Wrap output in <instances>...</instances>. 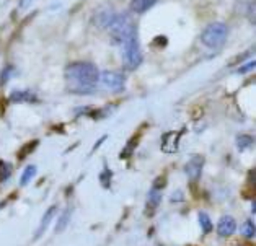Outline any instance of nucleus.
I'll return each instance as SVG.
<instances>
[{
	"mask_svg": "<svg viewBox=\"0 0 256 246\" xmlns=\"http://www.w3.org/2000/svg\"><path fill=\"white\" fill-rule=\"evenodd\" d=\"M98 80V68L90 62H76L66 68V84L70 93L90 94L96 90Z\"/></svg>",
	"mask_w": 256,
	"mask_h": 246,
	"instance_id": "nucleus-1",
	"label": "nucleus"
},
{
	"mask_svg": "<svg viewBox=\"0 0 256 246\" xmlns=\"http://www.w3.org/2000/svg\"><path fill=\"white\" fill-rule=\"evenodd\" d=\"M108 28H110L111 40H113V42L120 44V46H121V42L126 41L129 36L137 34L132 16L128 14H121V15L113 16L111 22L108 23Z\"/></svg>",
	"mask_w": 256,
	"mask_h": 246,
	"instance_id": "nucleus-2",
	"label": "nucleus"
},
{
	"mask_svg": "<svg viewBox=\"0 0 256 246\" xmlns=\"http://www.w3.org/2000/svg\"><path fill=\"white\" fill-rule=\"evenodd\" d=\"M227 34H228V30L226 23H220V22L210 23L201 33V42L209 49H218L220 46H224V42L227 40Z\"/></svg>",
	"mask_w": 256,
	"mask_h": 246,
	"instance_id": "nucleus-3",
	"label": "nucleus"
},
{
	"mask_svg": "<svg viewBox=\"0 0 256 246\" xmlns=\"http://www.w3.org/2000/svg\"><path fill=\"white\" fill-rule=\"evenodd\" d=\"M121 48H122V62L126 68L134 70V68L139 67L142 62V52H140L139 41H137V34L129 36L126 41H122Z\"/></svg>",
	"mask_w": 256,
	"mask_h": 246,
	"instance_id": "nucleus-4",
	"label": "nucleus"
},
{
	"mask_svg": "<svg viewBox=\"0 0 256 246\" xmlns=\"http://www.w3.org/2000/svg\"><path fill=\"white\" fill-rule=\"evenodd\" d=\"M98 84L108 92H121L124 88V85H126V77L120 72L106 70L103 74H100Z\"/></svg>",
	"mask_w": 256,
	"mask_h": 246,
	"instance_id": "nucleus-5",
	"label": "nucleus"
},
{
	"mask_svg": "<svg viewBox=\"0 0 256 246\" xmlns=\"http://www.w3.org/2000/svg\"><path fill=\"white\" fill-rule=\"evenodd\" d=\"M202 166H204V158L201 155H192L190 162L184 165V172L188 174V178L192 181H198L199 176H201L202 172Z\"/></svg>",
	"mask_w": 256,
	"mask_h": 246,
	"instance_id": "nucleus-6",
	"label": "nucleus"
},
{
	"mask_svg": "<svg viewBox=\"0 0 256 246\" xmlns=\"http://www.w3.org/2000/svg\"><path fill=\"white\" fill-rule=\"evenodd\" d=\"M183 132H168L162 137V150L166 154H173L180 148V137Z\"/></svg>",
	"mask_w": 256,
	"mask_h": 246,
	"instance_id": "nucleus-7",
	"label": "nucleus"
},
{
	"mask_svg": "<svg viewBox=\"0 0 256 246\" xmlns=\"http://www.w3.org/2000/svg\"><path fill=\"white\" fill-rule=\"evenodd\" d=\"M236 230V222H235V218L234 217H230V216H224L220 217V220H218V224H217V233L220 236H230V235H234Z\"/></svg>",
	"mask_w": 256,
	"mask_h": 246,
	"instance_id": "nucleus-8",
	"label": "nucleus"
},
{
	"mask_svg": "<svg viewBox=\"0 0 256 246\" xmlns=\"http://www.w3.org/2000/svg\"><path fill=\"white\" fill-rule=\"evenodd\" d=\"M56 210H58V207H56V206L49 207V209L46 210L44 217H42L41 224H40V228H38V232H36V235H34V240L41 238V236H42V233H44V232L48 230V226H49V224H51L52 217L56 216Z\"/></svg>",
	"mask_w": 256,
	"mask_h": 246,
	"instance_id": "nucleus-9",
	"label": "nucleus"
},
{
	"mask_svg": "<svg viewBox=\"0 0 256 246\" xmlns=\"http://www.w3.org/2000/svg\"><path fill=\"white\" fill-rule=\"evenodd\" d=\"M155 4H157V0H132V2H130V10L137 15L146 14V12L150 10Z\"/></svg>",
	"mask_w": 256,
	"mask_h": 246,
	"instance_id": "nucleus-10",
	"label": "nucleus"
},
{
	"mask_svg": "<svg viewBox=\"0 0 256 246\" xmlns=\"http://www.w3.org/2000/svg\"><path fill=\"white\" fill-rule=\"evenodd\" d=\"M10 102H15V103H22V102L33 103V102H36V96H34L33 93H30V92H15L10 96Z\"/></svg>",
	"mask_w": 256,
	"mask_h": 246,
	"instance_id": "nucleus-11",
	"label": "nucleus"
},
{
	"mask_svg": "<svg viewBox=\"0 0 256 246\" xmlns=\"http://www.w3.org/2000/svg\"><path fill=\"white\" fill-rule=\"evenodd\" d=\"M160 200H162V192H160V189L152 188V191L148 192L147 207H148V209H152V212H154V210H155V207H157V206L160 204Z\"/></svg>",
	"mask_w": 256,
	"mask_h": 246,
	"instance_id": "nucleus-12",
	"label": "nucleus"
},
{
	"mask_svg": "<svg viewBox=\"0 0 256 246\" xmlns=\"http://www.w3.org/2000/svg\"><path fill=\"white\" fill-rule=\"evenodd\" d=\"M199 224H201V228H202V233H210L212 232V228H214V225H212V222H210V218H209V216L206 212H201L199 214Z\"/></svg>",
	"mask_w": 256,
	"mask_h": 246,
	"instance_id": "nucleus-13",
	"label": "nucleus"
},
{
	"mask_svg": "<svg viewBox=\"0 0 256 246\" xmlns=\"http://www.w3.org/2000/svg\"><path fill=\"white\" fill-rule=\"evenodd\" d=\"M34 174H36V166H34V165L26 166V168H24L23 174H22L20 184H22V186H26L28 182H30V180H33V176H34Z\"/></svg>",
	"mask_w": 256,
	"mask_h": 246,
	"instance_id": "nucleus-14",
	"label": "nucleus"
},
{
	"mask_svg": "<svg viewBox=\"0 0 256 246\" xmlns=\"http://www.w3.org/2000/svg\"><path fill=\"white\" fill-rule=\"evenodd\" d=\"M68 220H70V209H66L62 212V216L59 217L58 226H56V232H64L66 226L68 225Z\"/></svg>",
	"mask_w": 256,
	"mask_h": 246,
	"instance_id": "nucleus-15",
	"label": "nucleus"
},
{
	"mask_svg": "<svg viewBox=\"0 0 256 246\" xmlns=\"http://www.w3.org/2000/svg\"><path fill=\"white\" fill-rule=\"evenodd\" d=\"M253 145V137L250 136H240L238 138H236V147H238V150H246Z\"/></svg>",
	"mask_w": 256,
	"mask_h": 246,
	"instance_id": "nucleus-16",
	"label": "nucleus"
},
{
	"mask_svg": "<svg viewBox=\"0 0 256 246\" xmlns=\"http://www.w3.org/2000/svg\"><path fill=\"white\" fill-rule=\"evenodd\" d=\"M242 235L245 238H253L256 235V228H254V224L252 222V220H248V222L243 224L242 226Z\"/></svg>",
	"mask_w": 256,
	"mask_h": 246,
	"instance_id": "nucleus-17",
	"label": "nucleus"
},
{
	"mask_svg": "<svg viewBox=\"0 0 256 246\" xmlns=\"http://www.w3.org/2000/svg\"><path fill=\"white\" fill-rule=\"evenodd\" d=\"M10 174H12V165L5 162H0V182L7 181L10 178Z\"/></svg>",
	"mask_w": 256,
	"mask_h": 246,
	"instance_id": "nucleus-18",
	"label": "nucleus"
},
{
	"mask_svg": "<svg viewBox=\"0 0 256 246\" xmlns=\"http://www.w3.org/2000/svg\"><path fill=\"white\" fill-rule=\"evenodd\" d=\"M36 145H38V142H30V145H28V147L24 148V150H22V152H20V156H18V158H20V160H23V158H24V155H26L28 152H31V150H33V148L36 147Z\"/></svg>",
	"mask_w": 256,
	"mask_h": 246,
	"instance_id": "nucleus-19",
	"label": "nucleus"
},
{
	"mask_svg": "<svg viewBox=\"0 0 256 246\" xmlns=\"http://www.w3.org/2000/svg\"><path fill=\"white\" fill-rule=\"evenodd\" d=\"M254 60H252V62H248V64H245V67H240L238 68V74H246V72H250V70H253L254 68Z\"/></svg>",
	"mask_w": 256,
	"mask_h": 246,
	"instance_id": "nucleus-20",
	"label": "nucleus"
}]
</instances>
